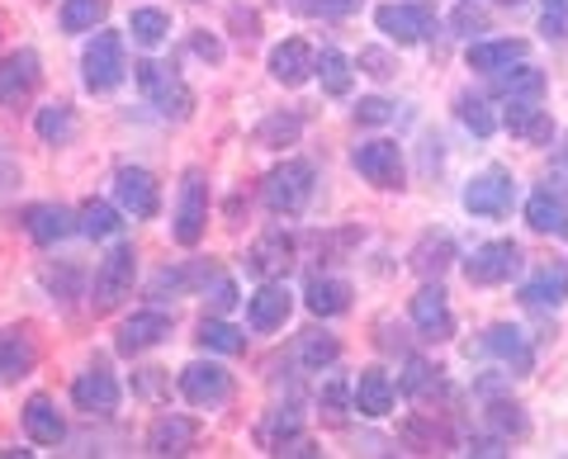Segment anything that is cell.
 Segmentation results:
<instances>
[{
  "label": "cell",
  "instance_id": "6da1fadb",
  "mask_svg": "<svg viewBox=\"0 0 568 459\" xmlns=\"http://www.w3.org/2000/svg\"><path fill=\"white\" fill-rule=\"evenodd\" d=\"M261 200L271 214H304L308 200H313V166L308 162H284L265 175L261 185Z\"/></svg>",
  "mask_w": 568,
  "mask_h": 459
},
{
  "label": "cell",
  "instance_id": "7a4b0ae2",
  "mask_svg": "<svg viewBox=\"0 0 568 459\" xmlns=\"http://www.w3.org/2000/svg\"><path fill=\"white\" fill-rule=\"evenodd\" d=\"M133 275H138V256H133V246H114V252L100 261V271H95L91 308H95V313L119 308L123 298H129V289H133Z\"/></svg>",
  "mask_w": 568,
  "mask_h": 459
},
{
  "label": "cell",
  "instance_id": "3957f363",
  "mask_svg": "<svg viewBox=\"0 0 568 459\" xmlns=\"http://www.w3.org/2000/svg\"><path fill=\"white\" fill-rule=\"evenodd\" d=\"M138 85L148 91V100H152L166 119H190L194 95H190V85L171 72V67H162V62H142V67H138Z\"/></svg>",
  "mask_w": 568,
  "mask_h": 459
},
{
  "label": "cell",
  "instance_id": "277c9868",
  "mask_svg": "<svg viewBox=\"0 0 568 459\" xmlns=\"http://www.w3.org/2000/svg\"><path fill=\"white\" fill-rule=\"evenodd\" d=\"M85 85L91 91H114L129 72V58H123V39L119 33H95V43L85 48Z\"/></svg>",
  "mask_w": 568,
  "mask_h": 459
},
{
  "label": "cell",
  "instance_id": "5b68a950",
  "mask_svg": "<svg viewBox=\"0 0 568 459\" xmlns=\"http://www.w3.org/2000/svg\"><path fill=\"white\" fill-rule=\"evenodd\" d=\"M204 223H209V185H204V171L190 166L181 185V208H175V242L194 246L204 237Z\"/></svg>",
  "mask_w": 568,
  "mask_h": 459
},
{
  "label": "cell",
  "instance_id": "8992f818",
  "mask_svg": "<svg viewBox=\"0 0 568 459\" xmlns=\"http://www.w3.org/2000/svg\"><path fill=\"white\" fill-rule=\"evenodd\" d=\"M511 194H517V185H511V175L503 166H493L484 175H474V181L465 185V208L478 218H503L511 208Z\"/></svg>",
  "mask_w": 568,
  "mask_h": 459
},
{
  "label": "cell",
  "instance_id": "52a82bcc",
  "mask_svg": "<svg viewBox=\"0 0 568 459\" xmlns=\"http://www.w3.org/2000/svg\"><path fill=\"white\" fill-rule=\"evenodd\" d=\"M465 271H469V285H507L521 271V252L517 242H488L465 261Z\"/></svg>",
  "mask_w": 568,
  "mask_h": 459
},
{
  "label": "cell",
  "instance_id": "ba28073f",
  "mask_svg": "<svg viewBox=\"0 0 568 459\" xmlns=\"http://www.w3.org/2000/svg\"><path fill=\"white\" fill-rule=\"evenodd\" d=\"M181 394L194 402V408H219V402H227V394H233V379H227L223 365L194 360L181 369Z\"/></svg>",
  "mask_w": 568,
  "mask_h": 459
},
{
  "label": "cell",
  "instance_id": "9c48e42d",
  "mask_svg": "<svg viewBox=\"0 0 568 459\" xmlns=\"http://www.w3.org/2000/svg\"><path fill=\"white\" fill-rule=\"evenodd\" d=\"M375 24L398 43H422L436 29V10L432 6H379Z\"/></svg>",
  "mask_w": 568,
  "mask_h": 459
},
{
  "label": "cell",
  "instance_id": "30bf717a",
  "mask_svg": "<svg viewBox=\"0 0 568 459\" xmlns=\"http://www.w3.org/2000/svg\"><path fill=\"white\" fill-rule=\"evenodd\" d=\"M355 171L379 190H398L403 185V152L398 143H365L355 147Z\"/></svg>",
  "mask_w": 568,
  "mask_h": 459
},
{
  "label": "cell",
  "instance_id": "8fae6325",
  "mask_svg": "<svg viewBox=\"0 0 568 459\" xmlns=\"http://www.w3.org/2000/svg\"><path fill=\"white\" fill-rule=\"evenodd\" d=\"M114 194L119 204L129 208L133 218H156V208H162V194H156V181L142 166H123L114 175Z\"/></svg>",
  "mask_w": 568,
  "mask_h": 459
},
{
  "label": "cell",
  "instance_id": "7c38bea8",
  "mask_svg": "<svg viewBox=\"0 0 568 459\" xmlns=\"http://www.w3.org/2000/svg\"><path fill=\"white\" fill-rule=\"evenodd\" d=\"M413 323L426 341H446L455 332V317H450V304H446V289L440 285H426L413 294Z\"/></svg>",
  "mask_w": 568,
  "mask_h": 459
},
{
  "label": "cell",
  "instance_id": "4fadbf2b",
  "mask_svg": "<svg viewBox=\"0 0 568 459\" xmlns=\"http://www.w3.org/2000/svg\"><path fill=\"white\" fill-rule=\"evenodd\" d=\"M39 52L33 48H20L10 52L6 62H0V104H20L33 95V85H39Z\"/></svg>",
  "mask_w": 568,
  "mask_h": 459
},
{
  "label": "cell",
  "instance_id": "5bb4252c",
  "mask_svg": "<svg viewBox=\"0 0 568 459\" xmlns=\"http://www.w3.org/2000/svg\"><path fill=\"white\" fill-rule=\"evenodd\" d=\"M24 227H29V237L39 242V246H52V242H62L71 233H81L77 227V214L62 204H29L24 208Z\"/></svg>",
  "mask_w": 568,
  "mask_h": 459
},
{
  "label": "cell",
  "instance_id": "9a60e30c",
  "mask_svg": "<svg viewBox=\"0 0 568 459\" xmlns=\"http://www.w3.org/2000/svg\"><path fill=\"white\" fill-rule=\"evenodd\" d=\"M313 72H317V52L304 39H290V43H280L271 52V76L280 85H304Z\"/></svg>",
  "mask_w": 568,
  "mask_h": 459
},
{
  "label": "cell",
  "instance_id": "2e32d148",
  "mask_svg": "<svg viewBox=\"0 0 568 459\" xmlns=\"http://www.w3.org/2000/svg\"><path fill=\"white\" fill-rule=\"evenodd\" d=\"M351 402L361 417H388L394 412V379L384 369H361V379L351 388Z\"/></svg>",
  "mask_w": 568,
  "mask_h": 459
},
{
  "label": "cell",
  "instance_id": "e0dca14e",
  "mask_svg": "<svg viewBox=\"0 0 568 459\" xmlns=\"http://www.w3.org/2000/svg\"><path fill=\"white\" fill-rule=\"evenodd\" d=\"M71 398H77L81 412H114L119 408V384L110 369H85V375L71 384Z\"/></svg>",
  "mask_w": 568,
  "mask_h": 459
},
{
  "label": "cell",
  "instance_id": "ac0fdd59",
  "mask_svg": "<svg viewBox=\"0 0 568 459\" xmlns=\"http://www.w3.org/2000/svg\"><path fill=\"white\" fill-rule=\"evenodd\" d=\"M171 337V317L166 313H133L129 323L119 327V350L123 356H138V350H148L156 341Z\"/></svg>",
  "mask_w": 568,
  "mask_h": 459
},
{
  "label": "cell",
  "instance_id": "d6986e66",
  "mask_svg": "<svg viewBox=\"0 0 568 459\" xmlns=\"http://www.w3.org/2000/svg\"><path fill=\"white\" fill-rule=\"evenodd\" d=\"M290 308H294V294L271 279V285H261V289L252 294V304H246V317H252L256 332H275V327H284Z\"/></svg>",
  "mask_w": 568,
  "mask_h": 459
},
{
  "label": "cell",
  "instance_id": "ffe728a7",
  "mask_svg": "<svg viewBox=\"0 0 568 459\" xmlns=\"http://www.w3.org/2000/svg\"><path fill=\"white\" fill-rule=\"evenodd\" d=\"M33 365H39V346L24 327H10L0 332V379H24L33 375Z\"/></svg>",
  "mask_w": 568,
  "mask_h": 459
},
{
  "label": "cell",
  "instance_id": "44dd1931",
  "mask_svg": "<svg viewBox=\"0 0 568 459\" xmlns=\"http://www.w3.org/2000/svg\"><path fill=\"white\" fill-rule=\"evenodd\" d=\"M246 266H252L261 279H275V275H284V271L294 266V242H290V237H284L280 227H275V233H265V237L252 246V256H246Z\"/></svg>",
  "mask_w": 568,
  "mask_h": 459
},
{
  "label": "cell",
  "instance_id": "7402d4cb",
  "mask_svg": "<svg viewBox=\"0 0 568 459\" xmlns=\"http://www.w3.org/2000/svg\"><path fill=\"white\" fill-rule=\"evenodd\" d=\"M507 129H511V137H521V143H530V147H545L549 137H555V123H549V114L540 110V104H530V100H511Z\"/></svg>",
  "mask_w": 568,
  "mask_h": 459
},
{
  "label": "cell",
  "instance_id": "603a6c76",
  "mask_svg": "<svg viewBox=\"0 0 568 459\" xmlns=\"http://www.w3.org/2000/svg\"><path fill=\"white\" fill-rule=\"evenodd\" d=\"M484 346L493 350L503 365H511V375H526L530 369V341H526V332L521 327H507V323H497V327H488V337H484Z\"/></svg>",
  "mask_w": 568,
  "mask_h": 459
},
{
  "label": "cell",
  "instance_id": "cb8c5ba5",
  "mask_svg": "<svg viewBox=\"0 0 568 459\" xmlns=\"http://www.w3.org/2000/svg\"><path fill=\"white\" fill-rule=\"evenodd\" d=\"M24 431H29L33 446H58V440L67 436V421L58 417V408H52V398L33 394L24 402Z\"/></svg>",
  "mask_w": 568,
  "mask_h": 459
},
{
  "label": "cell",
  "instance_id": "d4e9b609",
  "mask_svg": "<svg viewBox=\"0 0 568 459\" xmlns=\"http://www.w3.org/2000/svg\"><path fill=\"white\" fill-rule=\"evenodd\" d=\"M194 436H200V427H194L190 417H156L148 431V450L152 455H185L194 446Z\"/></svg>",
  "mask_w": 568,
  "mask_h": 459
},
{
  "label": "cell",
  "instance_id": "484cf974",
  "mask_svg": "<svg viewBox=\"0 0 568 459\" xmlns=\"http://www.w3.org/2000/svg\"><path fill=\"white\" fill-rule=\"evenodd\" d=\"M564 298H568V266H564V261L545 266V271L521 289V304H526V308H559Z\"/></svg>",
  "mask_w": 568,
  "mask_h": 459
},
{
  "label": "cell",
  "instance_id": "4316f807",
  "mask_svg": "<svg viewBox=\"0 0 568 459\" xmlns=\"http://www.w3.org/2000/svg\"><path fill=\"white\" fill-rule=\"evenodd\" d=\"M455 261V242H450V233H426L417 246H413V256H407V266H413L417 275H426V279H436L440 271H446Z\"/></svg>",
  "mask_w": 568,
  "mask_h": 459
},
{
  "label": "cell",
  "instance_id": "83f0119b",
  "mask_svg": "<svg viewBox=\"0 0 568 459\" xmlns=\"http://www.w3.org/2000/svg\"><path fill=\"white\" fill-rule=\"evenodd\" d=\"M493 91L507 100H536L545 91V72H536V67H526V62H511L503 72H493Z\"/></svg>",
  "mask_w": 568,
  "mask_h": 459
},
{
  "label": "cell",
  "instance_id": "f1b7e54d",
  "mask_svg": "<svg viewBox=\"0 0 568 459\" xmlns=\"http://www.w3.org/2000/svg\"><path fill=\"white\" fill-rule=\"evenodd\" d=\"M304 298H308V313H313V317H336V313L351 308V285H346V279H323V275H313Z\"/></svg>",
  "mask_w": 568,
  "mask_h": 459
},
{
  "label": "cell",
  "instance_id": "f546056e",
  "mask_svg": "<svg viewBox=\"0 0 568 459\" xmlns=\"http://www.w3.org/2000/svg\"><path fill=\"white\" fill-rule=\"evenodd\" d=\"M526 58V43L521 39H497V43H474L469 48V67L474 72H503V67H511V62H521Z\"/></svg>",
  "mask_w": 568,
  "mask_h": 459
},
{
  "label": "cell",
  "instance_id": "4dcf8cb0",
  "mask_svg": "<svg viewBox=\"0 0 568 459\" xmlns=\"http://www.w3.org/2000/svg\"><path fill=\"white\" fill-rule=\"evenodd\" d=\"M526 223L536 227V233H568V208H564L559 194L540 190L526 200Z\"/></svg>",
  "mask_w": 568,
  "mask_h": 459
},
{
  "label": "cell",
  "instance_id": "1f68e13d",
  "mask_svg": "<svg viewBox=\"0 0 568 459\" xmlns=\"http://www.w3.org/2000/svg\"><path fill=\"white\" fill-rule=\"evenodd\" d=\"M200 346L204 350H219V356H242L246 350V337L233 327V323H219V317H204L200 327Z\"/></svg>",
  "mask_w": 568,
  "mask_h": 459
},
{
  "label": "cell",
  "instance_id": "d6a6232c",
  "mask_svg": "<svg viewBox=\"0 0 568 459\" xmlns=\"http://www.w3.org/2000/svg\"><path fill=\"white\" fill-rule=\"evenodd\" d=\"M39 137L43 143H71V137H77L71 104H48V110H39Z\"/></svg>",
  "mask_w": 568,
  "mask_h": 459
},
{
  "label": "cell",
  "instance_id": "836d02e7",
  "mask_svg": "<svg viewBox=\"0 0 568 459\" xmlns=\"http://www.w3.org/2000/svg\"><path fill=\"white\" fill-rule=\"evenodd\" d=\"M110 14V0H67L62 6V29L67 33H85Z\"/></svg>",
  "mask_w": 568,
  "mask_h": 459
},
{
  "label": "cell",
  "instance_id": "e575fe53",
  "mask_svg": "<svg viewBox=\"0 0 568 459\" xmlns=\"http://www.w3.org/2000/svg\"><path fill=\"white\" fill-rule=\"evenodd\" d=\"M317 76H323L327 95H346L351 91V58L346 52H336V48H327L323 58H317Z\"/></svg>",
  "mask_w": 568,
  "mask_h": 459
},
{
  "label": "cell",
  "instance_id": "d590c367",
  "mask_svg": "<svg viewBox=\"0 0 568 459\" xmlns=\"http://www.w3.org/2000/svg\"><path fill=\"white\" fill-rule=\"evenodd\" d=\"M77 227L85 237H114L119 233V214H114V204H104V200H91L77 214Z\"/></svg>",
  "mask_w": 568,
  "mask_h": 459
},
{
  "label": "cell",
  "instance_id": "8d00e7d4",
  "mask_svg": "<svg viewBox=\"0 0 568 459\" xmlns=\"http://www.w3.org/2000/svg\"><path fill=\"white\" fill-rule=\"evenodd\" d=\"M440 388H446V384H440V369H432V365H426V360H413V365H407V375H403V394L407 398H436L440 394Z\"/></svg>",
  "mask_w": 568,
  "mask_h": 459
},
{
  "label": "cell",
  "instance_id": "74e56055",
  "mask_svg": "<svg viewBox=\"0 0 568 459\" xmlns=\"http://www.w3.org/2000/svg\"><path fill=\"white\" fill-rule=\"evenodd\" d=\"M129 33L142 43V48H156L171 33V20L162 10H133V20H129Z\"/></svg>",
  "mask_w": 568,
  "mask_h": 459
},
{
  "label": "cell",
  "instance_id": "f35d334b",
  "mask_svg": "<svg viewBox=\"0 0 568 459\" xmlns=\"http://www.w3.org/2000/svg\"><path fill=\"white\" fill-rule=\"evenodd\" d=\"M336 356H342L336 337H327V332H304V341H298V360H304L308 369H323V365H332Z\"/></svg>",
  "mask_w": 568,
  "mask_h": 459
},
{
  "label": "cell",
  "instance_id": "ab89813d",
  "mask_svg": "<svg viewBox=\"0 0 568 459\" xmlns=\"http://www.w3.org/2000/svg\"><path fill=\"white\" fill-rule=\"evenodd\" d=\"M403 440L413 450H440V446H450V436H446V427H436V417H413L403 427Z\"/></svg>",
  "mask_w": 568,
  "mask_h": 459
},
{
  "label": "cell",
  "instance_id": "60d3db41",
  "mask_svg": "<svg viewBox=\"0 0 568 459\" xmlns=\"http://www.w3.org/2000/svg\"><path fill=\"white\" fill-rule=\"evenodd\" d=\"M298 133H304V123H298L294 114H275V119H265L256 129V143L261 147H290Z\"/></svg>",
  "mask_w": 568,
  "mask_h": 459
},
{
  "label": "cell",
  "instance_id": "b9f144b4",
  "mask_svg": "<svg viewBox=\"0 0 568 459\" xmlns=\"http://www.w3.org/2000/svg\"><path fill=\"white\" fill-rule=\"evenodd\" d=\"M455 114H459V123H465V129H474L478 137H488V133L497 129V119L488 114V104L478 100V95H459V100H455Z\"/></svg>",
  "mask_w": 568,
  "mask_h": 459
},
{
  "label": "cell",
  "instance_id": "7bdbcfd3",
  "mask_svg": "<svg viewBox=\"0 0 568 459\" xmlns=\"http://www.w3.org/2000/svg\"><path fill=\"white\" fill-rule=\"evenodd\" d=\"M294 14H327V20H336V14H351L361 10V0H284Z\"/></svg>",
  "mask_w": 568,
  "mask_h": 459
},
{
  "label": "cell",
  "instance_id": "ee69618b",
  "mask_svg": "<svg viewBox=\"0 0 568 459\" xmlns=\"http://www.w3.org/2000/svg\"><path fill=\"white\" fill-rule=\"evenodd\" d=\"M488 412H493L488 421L497 427V436H526V417H521L517 402H493Z\"/></svg>",
  "mask_w": 568,
  "mask_h": 459
},
{
  "label": "cell",
  "instance_id": "f6af8a7d",
  "mask_svg": "<svg viewBox=\"0 0 568 459\" xmlns=\"http://www.w3.org/2000/svg\"><path fill=\"white\" fill-rule=\"evenodd\" d=\"M540 33H545V39H568V0H555V6L545 10Z\"/></svg>",
  "mask_w": 568,
  "mask_h": 459
},
{
  "label": "cell",
  "instance_id": "bcb514c9",
  "mask_svg": "<svg viewBox=\"0 0 568 459\" xmlns=\"http://www.w3.org/2000/svg\"><path fill=\"white\" fill-rule=\"evenodd\" d=\"M355 119H361V123H388V119H394V104L379 100V95H369V100L355 104Z\"/></svg>",
  "mask_w": 568,
  "mask_h": 459
},
{
  "label": "cell",
  "instance_id": "7dc6e473",
  "mask_svg": "<svg viewBox=\"0 0 568 459\" xmlns=\"http://www.w3.org/2000/svg\"><path fill=\"white\" fill-rule=\"evenodd\" d=\"M361 67H365L369 76H379V81L394 76V58H388L384 48H365V52H361Z\"/></svg>",
  "mask_w": 568,
  "mask_h": 459
},
{
  "label": "cell",
  "instance_id": "c3c4849f",
  "mask_svg": "<svg viewBox=\"0 0 568 459\" xmlns=\"http://www.w3.org/2000/svg\"><path fill=\"white\" fill-rule=\"evenodd\" d=\"M455 29H459V33L488 29V14H484V10H478V6H469V0H459V10H455Z\"/></svg>",
  "mask_w": 568,
  "mask_h": 459
},
{
  "label": "cell",
  "instance_id": "681fc988",
  "mask_svg": "<svg viewBox=\"0 0 568 459\" xmlns=\"http://www.w3.org/2000/svg\"><path fill=\"white\" fill-rule=\"evenodd\" d=\"M323 408H327L332 421H342V408H346V384H342V379H327V388H323Z\"/></svg>",
  "mask_w": 568,
  "mask_h": 459
},
{
  "label": "cell",
  "instance_id": "f907efd6",
  "mask_svg": "<svg viewBox=\"0 0 568 459\" xmlns=\"http://www.w3.org/2000/svg\"><path fill=\"white\" fill-rule=\"evenodd\" d=\"M549 185L555 190H568V147L555 152V162H549Z\"/></svg>",
  "mask_w": 568,
  "mask_h": 459
},
{
  "label": "cell",
  "instance_id": "816d5d0a",
  "mask_svg": "<svg viewBox=\"0 0 568 459\" xmlns=\"http://www.w3.org/2000/svg\"><path fill=\"white\" fill-rule=\"evenodd\" d=\"M233 304H237V285H233V279H219V285H213V308L227 313Z\"/></svg>",
  "mask_w": 568,
  "mask_h": 459
},
{
  "label": "cell",
  "instance_id": "f5cc1de1",
  "mask_svg": "<svg viewBox=\"0 0 568 459\" xmlns=\"http://www.w3.org/2000/svg\"><path fill=\"white\" fill-rule=\"evenodd\" d=\"M14 181H20V171H14V162H10L6 152H0V194H6Z\"/></svg>",
  "mask_w": 568,
  "mask_h": 459
},
{
  "label": "cell",
  "instance_id": "db71d44e",
  "mask_svg": "<svg viewBox=\"0 0 568 459\" xmlns=\"http://www.w3.org/2000/svg\"><path fill=\"white\" fill-rule=\"evenodd\" d=\"M469 455H484V459H493V455H507V450H503V440H474Z\"/></svg>",
  "mask_w": 568,
  "mask_h": 459
},
{
  "label": "cell",
  "instance_id": "11a10c76",
  "mask_svg": "<svg viewBox=\"0 0 568 459\" xmlns=\"http://www.w3.org/2000/svg\"><path fill=\"white\" fill-rule=\"evenodd\" d=\"M194 52H200V58H209V62H219V58H223V48L213 43V39H194Z\"/></svg>",
  "mask_w": 568,
  "mask_h": 459
},
{
  "label": "cell",
  "instance_id": "9f6ffc18",
  "mask_svg": "<svg viewBox=\"0 0 568 459\" xmlns=\"http://www.w3.org/2000/svg\"><path fill=\"white\" fill-rule=\"evenodd\" d=\"M497 6H526V0H497Z\"/></svg>",
  "mask_w": 568,
  "mask_h": 459
},
{
  "label": "cell",
  "instance_id": "6f0895ef",
  "mask_svg": "<svg viewBox=\"0 0 568 459\" xmlns=\"http://www.w3.org/2000/svg\"><path fill=\"white\" fill-rule=\"evenodd\" d=\"M549 6H555V0H549Z\"/></svg>",
  "mask_w": 568,
  "mask_h": 459
}]
</instances>
